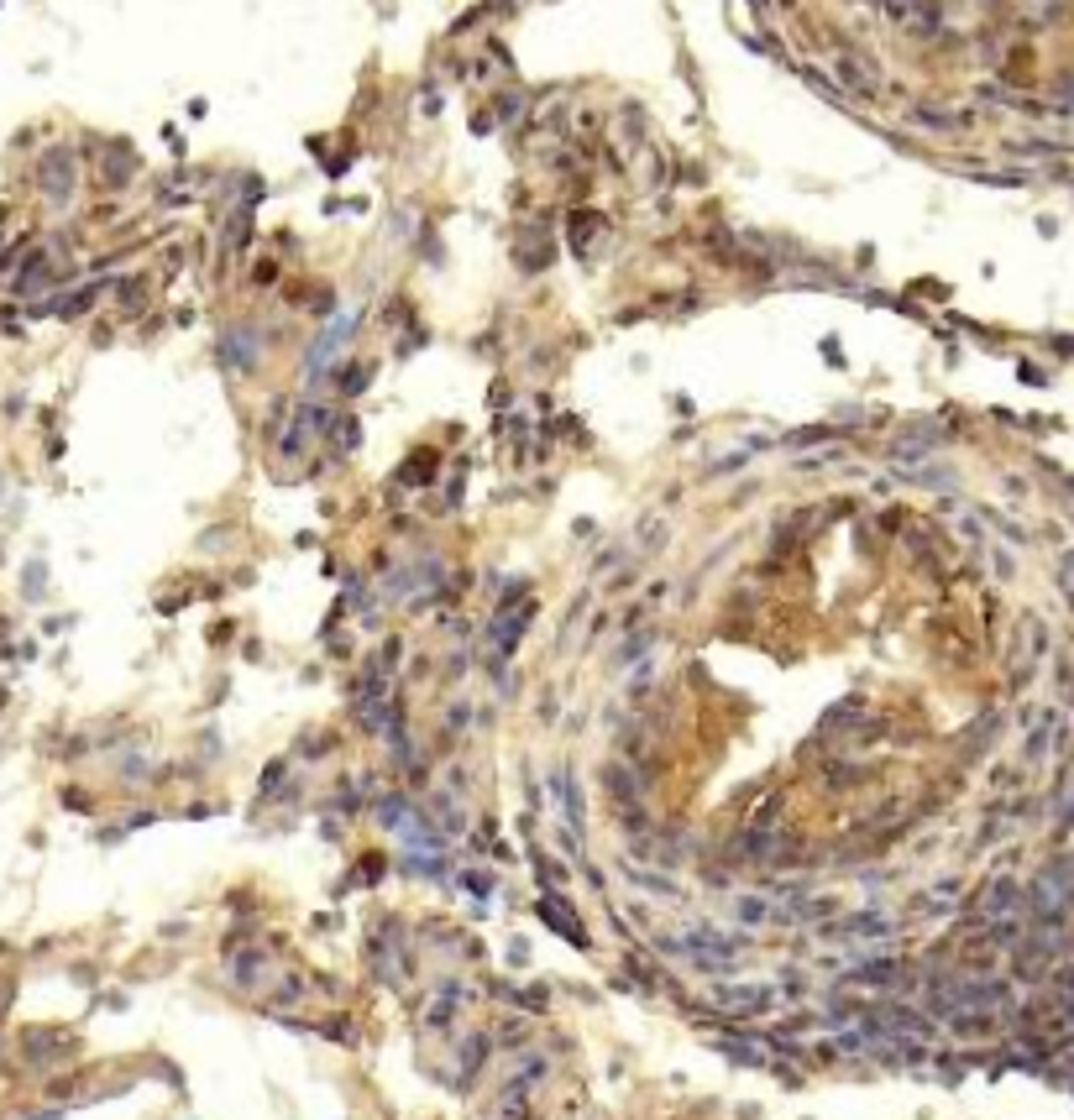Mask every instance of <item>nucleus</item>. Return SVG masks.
<instances>
[{"label": "nucleus", "mask_w": 1074, "mask_h": 1120, "mask_svg": "<svg viewBox=\"0 0 1074 1120\" xmlns=\"http://www.w3.org/2000/svg\"><path fill=\"white\" fill-rule=\"evenodd\" d=\"M959 895H965V885H959V879H939V885H928L923 895H917V916H949V911H959Z\"/></svg>", "instance_id": "obj_4"}, {"label": "nucleus", "mask_w": 1074, "mask_h": 1120, "mask_svg": "<svg viewBox=\"0 0 1074 1120\" xmlns=\"http://www.w3.org/2000/svg\"><path fill=\"white\" fill-rule=\"evenodd\" d=\"M1059 989L1074 1000V963H1064V969H1059Z\"/></svg>", "instance_id": "obj_14"}, {"label": "nucleus", "mask_w": 1074, "mask_h": 1120, "mask_svg": "<svg viewBox=\"0 0 1074 1120\" xmlns=\"http://www.w3.org/2000/svg\"><path fill=\"white\" fill-rule=\"evenodd\" d=\"M734 916H739V922H745V926H766V922H770V916H776V911H770V906L760 901V895H739V906H734Z\"/></svg>", "instance_id": "obj_8"}, {"label": "nucleus", "mask_w": 1074, "mask_h": 1120, "mask_svg": "<svg viewBox=\"0 0 1074 1120\" xmlns=\"http://www.w3.org/2000/svg\"><path fill=\"white\" fill-rule=\"evenodd\" d=\"M362 382H367V366H346L341 372V393H362Z\"/></svg>", "instance_id": "obj_12"}, {"label": "nucleus", "mask_w": 1074, "mask_h": 1120, "mask_svg": "<svg viewBox=\"0 0 1074 1120\" xmlns=\"http://www.w3.org/2000/svg\"><path fill=\"white\" fill-rule=\"evenodd\" d=\"M624 875L635 879V885H645L650 895H676V885H671V879H655V875H645V869H624Z\"/></svg>", "instance_id": "obj_11"}, {"label": "nucleus", "mask_w": 1074, "mask_h": 1120, "mask_svg": "<svg viewBox=\"0 0 1074 1120\" xmlns=\"http://www.w3.org/2000/svg\"><path fill=\"white\" fill-rule=\"evenodd\" d=\"M529 618H535V602H525V608H503L498 623H493V645H498V655H513V645H519V633L529 629Z\"/></svg>", "instance_id": "obj_5"}, {"label": "nucleus", "mask_w": 1074, "mask_h": 1120, "mask_svg": "<svg viewBox=\"0 0 1074 1120\" xmlns=\"http://www.w3.org/2000/svg\"><path fill=\"white\" fill-rule=\"evenodd\" d=\"M1049 733H1053V718H1043V728L1027 733V759H1043V754H1049Z\"/></svg>", "instance_id": "obj_10"}, {"label": "nucleus", "mask_w": 1074, "mask_h": 1120, "mask_svg": "<svg viewBox=\"0 0 1074 1120\" xmlns=\"http://www.w3.org/2000/svg\"><path fill=\"white\" fill-rule=\"evenodd\" d=\"M550 791H556V801H561V812H566V828H582V801H576V786H572V770H556L550 775Z\"/></svg>", "instance_id": "obj_7"}, {"label": "nucleus", "mask_w": 1074, "mask_h": 1120, "mask_svg": "<svg viewBox=\"0 0 1074 1120\" xmlns=\"http://www.w3.org/2000/svg\"><path fill=\"white\" fill-rule=\"evenodd\" d=\"M949 1032L965 1036V1042H986V1036H996V1011H954Z\"/></svg>", "instance_id": "obj_6"}, {"label": "nucleus", "mask_w": 1074, "mask_h": 1120, "mask_svg": "<svg viewBox=\"0 0 1074 1120\" xmlns=\"http://www.w3.org/2000/svg\"><path fill=\"white\" fill-rule=\"evenodd\" d=\"M535 869L545 875V885H561V864H550L545 853H535Z\"/></svg>", "instance_id": "obj_13"}, {"label": "nucleus", "mask_w": 1074, "mask_h": 1120, "mask_svg": "<svg viewBox=\"0 0 1074 1120\" xmlns=\"http://www.w3.org/2000/svg\"><path fill=\"white\" fill-rule=\"evenodd\" d=\"M823 938H839V942H886V938H896V922H892L886 911H876V906H865V911L844 916V922H829V926H823Z\"/></svg>", "instance_id": "obj_2"}, {"label": "nucleus", "mask_w": 1074, "mask_h": 1120, "mask_svg": "<svg viewBox=\"0 0 1074 1120\" xmlns=\"http://www.w3.org/2000/svg\"><path fill=\"white\" fill-rule=\"evenodd\" d=\"M1064 586H1069V602H1074V555H1064Z\"/></svg>", "instance_id": "obj_15"}, {"label": "nucleus", "mask_w": 1074, "mask_h": 1120, "mask_svg": "<svg viewBox=\"0 0 1074 1120\" xmlns=\"http://www.w3.org/2000/svg\"><path fill=\"white\" fill-rule=\"evenodd\" d=\"M535 911H540V922H545V926H556V932H561V938L572 942V948H587V932L572 922V916H566V901L556 895V890H550V895H540V906H535Z\"/></svg>", "instance_id": "obj_3"}, {"label": "nucleus", "mask_w": 1074, "mask_h": 1120, "mask_svg": "<svg viewBox=\"0 0 1074 1120\" xmlns=\"http://www.w3.org/2000/svg\"><path fill=\"white\" fill-rule=\"evenodd\" d=\"M776 989L770 985H719L713 989V1011L734 1016V1021H760V1016L776 1011Z\"/></svg>", "instance_id": "obj_1"}, {"label": "nucleus", "mask_w": 1074, "mask_h": 1120, "mask_svg": "<svg viewBox=\"0 0 1074 1120\" xmlns=\"http://www.w3.org/2000/svg\"><path fill=\"white\" fill-rule=\"evenodd\" d=\"M482 1058H488V1036L472 1032V1036L462 1042V1073H466V1079H472V1073L482 1068Z\"/></svg>", "instance_id": "obj_9"}]
</instances>
